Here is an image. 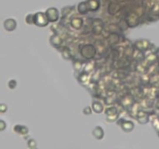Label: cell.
<instances>
[{
  "label": "cell",
  "mask_w": 159,
  "mask_h": 149,
  "mask_svg": "<svg viewBox=\"0 0 159 149\" xmlns=\"http://www.w3.org/2000/svg\"><path fill=\"white\" fill-rule=\"evenodd\" d=\"M46 16L50 23H54L59 20V12L55 7H51L46 10Z\"/></svg>",
  "instance_id": "obj_3"
},
{
  "label": "cell",
  "mask_w": 159,
  "mask_h": 149,
  "mask_svg": "<svg viewBox=\"0 0 159 149\" xmlns=\"http://www.w3.org/2000/svg\"><path fill=\"white\" fill-rule=\"evenodd\" d=\"M61 56L65 60H70L71 58V57H72L70 49L68 48H67V47H64L63 50L61 51Z\"/></svg>",
  "instance_id": "obj_17"
},
{
  "label": "cell",
  "mask_w": 159,
  "mask_h": 149,
  "mask_svg": "<svg viewBox=\"0 0 159 149\" xmlns=\"http://www.w3.org/2000/svg\"><path fill=\"white\" fill-rule=\"evenodd\" d=\"M7 105L5 103H1L0 104V112L2 113H4L6 112L7 110Z\"/></svg>",
  "instance_id": "obj_28"
},
{
  "label": "cell",
  "mask_w": 159,
  "mask_h": 149,
  "mask_svg": "<svg viewBox=\"0 0 159 149\" xmlns=\"http://www.w3.org/2000/svg\"><path fill=\"white\" fill-rule=\"evenodd\" d=\"M127 25L130 27H134L138 26L139 24V17L135 13H130L128 17L127 18Z\"/></svg>",
  "instance_id": "obj_8"
},
{
  "label": "cell",
  "mask_w": 159,
  "mask_h": 149,
  "mask_svg": "<svg viewBox=\"0 0 159 149\" xmlns=\"http://www.w3.org/2000/svg\"><path fill=\"white\" fill-rule=\"evenodd\" d=\"M3 26H4V29L8 32H12L13 30H15L17 26V23L14 19L9 18L7 19L3 23Z\"/></svg>",
  "instance_id": "obj_7"
},
{
  "label": "cell",
  "mask_w": 159,
  "mask_h": 149,
  "mask_svg": "<svg viewBox=\"0 0 159 149\" xmlns=\"http://www.w3.org/2000/svg\"><path fill=\"white\" fill-rule=\"evenodd\" d=\"M27 145H28V148H31V149L36 148L37 146V141H36L34 139H33V138L29 139L28 141H27Z\"/></svg>",
  "instance_id": "obj_24"
},
{
  "label": "cell",
  "mask_w": 159,
  "mask_h": 149,
  "mask_svg": "<svg viewBox=\"0 0 159 149\" xmlns=\"http://www.w3.org/2000/svg\"><path fill=\"white\" fill-rule=\"evenodd\" d=\"M104 27V24L99 19H95L93 21V32L95 34H100Z\"/></svg>",
  "instance_id": "obj_6"
},
{
  "label": "cell",
  "mask_w": 159,
  "mask_h": 149,
  "mask_svg": "<svg viewBox=\"0 0 159 149\" xmlns=\"http://www.w3.org/2000/svg\"><path fill=\"white\" fill-rule=\"evenodd\" d=\"M50 43L51 44L54 48H59L62 44V39L61 37L57 34H54L50 37Z\"/></svg>",
  "instance_id": "obj_10"
},
{
  "label": "cell",
  "mask_w": 159,
  "mask_h": 149,
  "mask_svg": "<svg viewBox=\"0 0 159 149\" xmlns=\"http://www.w3.org/2000/svg\"><path fill=\"white\" fill-rule=\"evenodd\" d=\"M93 108L90 107V106H86V107L83 109V110H82V112H83V113H84L85 115L88 116V115H91L93 113Z\"/></svg>",
  "instance_id": "obj_27"
},
{
  "label": "cell",
  "mask_w": 159,
  "mask_h": 149,
  "mask_svg": "<svg viewBox=\"0 0 159 149\" xmlns=\"http://www.w3.org/2000/svg\"><path fill=\"white\" fill-rule=\"evenodd\" d=\"M74 68L75 70H77V71H79L82 68V66H83V63H82V61L79 60H76L75 61H74L73 64Z\"/></svg>",
  "instance_id": "obj_23"
},
{
  "label": "cell",
  "mask_w": 159,
  "mask_h": 149,
  "mask_svg": "<svg viewBox=\"0 0 159 149\" xmlns=\"http://www.w3.org/2000/svg\"><path fill=\"white\" fill-rule=\"evenodd\" d=\"M92 134H93V136L95 138L97 139V140H102V139L104 138L105 133H104V130H103L102 127L97 126V127H96V128L93 130Z\"/></svg>",
  "instance_id": "obj_11"
},
{
  "label": "cell",
  "mask_w": 159,
  "mask_h": 149,
  "mask_svg": "<svg viewBox=\"0 0 159 149\" xmlns=\"http://www.w3.org/2000/svg\"><path fill=\"white\" fill-rule=\"evenodd\" d=\"M137 120L140 124H145L149 121V117L148 113L144 111H139L137 113Z\"/></svg>",
  "instance_id": "obj_13"
},
{
  "label": "cell",
  "mask_w": 159,
  "mask_h": 149,
  "mask_svg": "<svg viewBox=\"0 0 159 149\" xmlns=\"http://www.w3.org/2000/svg\"><path fill=\"white\" fill-rule=\"evenodd\" d=\"M50 22L45 13L38 12L34 14V25L39 27H44L48 25Z\"/></svg>",
  "instance_id": "obj_2"
},
{
  "label": "cell",
  "mask_w": 159,
  "mask_h": 149,
  "mask_svg": "<svg viewBox=\"0 0 159 149\" xmlns=\"http://www.w3.org/2000/svg\"><path fill=\"white\" fill-rule=\"evenodd\" d=\"M78 13H79L80 14H82V15H85V14H86V13H88V12H89L86 2H82L78 4Z\"/></svg>",
  "instance_id": "obj_16"
},
{
  "label": "cell",
  "mask_w": 159,
  "mask_h": 149,
  "mask_svg": "<svg viewBox=\"0 0 159 149\" xmlns=\"http://www.w3.org/2000/svg\"><path fill=\"white\" fill-rule=\"evenodd\" d=\"M119 118V113H116V114H113V115H108L106 116V121L107 122H110V123H113V122H115L116 120H118Z\"/></svg>",
  "instance_id": "obj_21"
},
{
  "label": "cell",
  "mask_w": 159,
  "mask_h": 149,
  "mask_svg": "<svg viewBox=\"0 0 159 149\" xmlns=\"http://www.w3.org/2000/svg\"><path fill=\"white\" fill-rule=\"evenodd\" d=\"M6 128V122H5L4 120H0V130L3 131V130H5Z\"/></svg>",
  "instance_id": "obj_29"
},
{
  "label": "cell",
  "mask_w": 159,
  "mask_h": 149,
  "mask_svg": "<svg viewBox=\"0 0 159 149\" xmlns=\"http://www.w3.org/2000/svg\"><path fill=\"white\" fill-rule=\"evenodd\" d=\"M92 108H93V111H94L96 113H101L103 112L104 110V106H103V103L99 101H93L92 103Z\"/></svg>",
  "instance_id": "obj_15"
},
{
  "label": "cell",
  "mask_w": 159,
  "mask_h": 149,
  "mask_svg": "<svg viewBox=\"0 0 159 149\" xmlns=\"http://www.w3.org/2000/svg\"><path fill=\"white\" fill-rule=\"evenodd\" d=\"M119 125L120 126L121 129L124 132L130 133L134 128V123L133 121L131 120H121L119 122Z\"/></svg>",
  "instance_id": "obj_4"
},
{
  "label": "cell",
  "mask_w": 159,
  "mask_h": 149,
  "mask_svg": "<svg viewBox=\"0 0 159 149\" xmlns=\"http://www.w3.org/2000/svg\"><path fill=\"white\" fill-rule=\"evenodd\" d=\"M88 6L89 12H96L100 8V1L99 0H87L86 1Z\"/></svg>",
  "instance_id": "obj_9"
},
{
  "label": "cell",
  "mask_w": 159,
  "mask_h": 149,
  "mask_svg": "<svg viewBox=\"0 0 159 149\" xmlns=\"http://www.w3.org/2000/svg\"><path fill=\"white\" fill-rule=\"evenodd\" d=\"M79 51L80 54L84 58L90 60V59L93 58L96 56V48H95V46L93 44H91V43L83 44V45L80 46Z\"/></svg>",
  "instance_id": "obj_1"
},
{
  "label": "cell",
  "mask_w": 159,
  "mask_h": 149,
  "mask_svg": "<svg viewBox=\"0 0 159 149\" xmlns=\"http://www.w3.org/2000/svg\"><path fill=\"white\" fill-rule=\"evenodd\" d=\"M149 46H150V41L146 39L138 40L134 43V47L136 49L139 50L140 51H147L148 49Z\"/></svg>",
  "instance_id": "obj_5"
},
{
  "label": "cell",
  "mask_w": 159,
  "mask_h": 149,
  "mask_svg": "<svg viewBox=\"0 0 159 149\" xmlns=\"http://www.w3.org/2000/svg\"><path fill=\"white\" fill-rule=\"evenodd\" d=\"M78 80H79V82H81L82 84H87V83L90 81V76H89L88 73H86V72L83 71V73L79 76Z\"/></svg>",
  "instance_id": "obj_18"
},
{
  "label": "cell",
  "mask_w": 159,
  "mask_h": 149,
  "mask_svg": "<svg viewBox=\"0 0 159 149\" xmlns=\"http://www.w3.org/2000/svg\"><path fill=\"white\" fill-rule=\"evenodd\" d=\"M95 68V63L94 61H89L88 63H87L84 68V72H86V73L90 74L92 71H93Z\"/></svg>",
  "instance_id": "obj_19"
},
{
  "label": "cell",
  "mask_w": 159,
  "mask_h": 149,
  "mask_svg": "<svg viewBox=\"0 0 159 149\" xmlns=\"http://www.w3.org/2000/svg\"><path fill=\"white\" fill-rule=\"evenodd\" d=\"M104 113H105V114L106 116L116 114V113H118V110H117L116 106H110V107H107V108L106 109Z\"/></svg>",
  "instance_id": "obj_20"
},
{
  "label": "cell",
  "mask_w": 159,
  "mask_h": 149,
  "mask_svg": "<svg viewBox=\"0 0 159 149\" xmlns=\"http://www.w3.org/2000/svg\"><path fill=\"white\" fill-rule=\"evenodd\" d=\"M152 125L154 127V128L155 129V130L159 133V119L158 118H155V119L152 120Z\"/></svg>",
  "instance_id": "obj_26"
},
{
  "label": "cell",
  "mask_w": 159,
  "mask_h": 149,
  "mask_svg": "<svg viewBox=\"0 0 159 149\" xmlns=\"http://www.w3.org/2000/svg\"><path fill=\"white\" fill-rule=\"evenodd\" d=\"M13 130L15 133L19 134V135H22V136H26L29 132V129L27 128V127L24 125H20V124H16V125L14 126Z\"/></svg>",
  "instance_id": "obj_12"
},
{
  "label": "cell",
  "mask_w": 159,
  "mask_h": 149,
  "mask_svg": "<svg viewBox=\"0 0 159 149\" xmlns=\"http://www.w3.org/2000/svg\"><path fill=\"white\" fill-rule=\"evenodd\" d=\"M83 24H84L83 19H82V18H79V17L73 18V19L71 20V22H70L71 26H72L75 30H80V29L82 28V26H83Z\"/></svg>",
  "instance_id": "obj_14"
},
{
  "label": "cell",
  "mask_w": 159,
  "mask_h": 149,
  "mask_svg": "<svg viewBox=\"0 0 159 149\" xmlns=\"http://www.w3.org/2000/svg\"><path fill=\"white\" fill-rule=\"evenodd\" d=\"M17 86V82L15 79H11L9 80L8 82V87L10 89H16V87Z\"/></svg>",
  "instance_id": "obj_25"
},
{
  "label": "cell",
  "mask_w": 159,
  "mask_h": 149,
  "mask_svg": "<svg viewBox=\"0 0 159 149\" xmlns=\"http://www.w3.org/2000/svg\"><path fill=\"white\" fill-rule=\"evenodd\" d=\"M25 21L29 25L34 24V14H28L25 18Z\"/></svg>",
  "instance_id": "obj_22"
}]
</instances>
